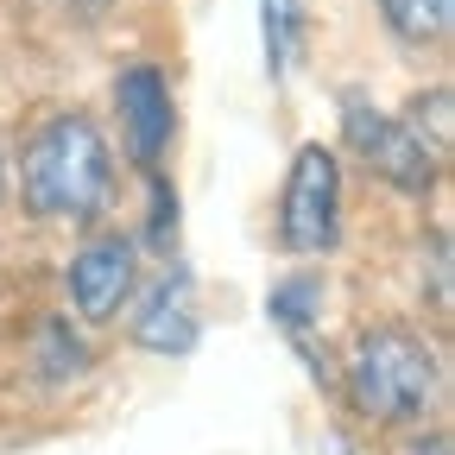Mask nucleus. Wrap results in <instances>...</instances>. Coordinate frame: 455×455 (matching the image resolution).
<instances>
[{"label":"nucleus","instance_id":"nucleus-1","mask_svg":"<svg viewBox=\"0 0 455 455\" xmlns=\"http://www.w3.org/2000/svg\"><path fill=\"white\" fill-rule=\"evenodd\" d=\"M20 196L38 221L89 228L114 203V158L89 114H57L20 152Z\"/></svg>","mask_w":455,"mask_h":455},{"label":"nucleus","instance_id":"nucleus-2","mask_svg":"<svg viewBox=\"0 0 455 455\" xmlns=\"http://www.w3.org/2000/svg\"><path fill=\"white\" fill-rule=\"evenodd\" d=\"M341 386H348V405L367 418V424H418L436 392H443V367H436V348L405 329V323H373L355 335L348 348V367H341Z\"/></svg>","mask_w":455,"mask_h":455},{"label":"nucleus","instance_id":"nucleus-3","mask_svg":"<svg viewBox=\"0 0 455 455\" xmlns=\"http://www.w3.org/2000/svg\"><path fill=\"white\" fill-rule=\"evenodd\" d=\"M341 241V158L310 140L291 152V171H284V196H278V247L316 259Z\"/></svg>","mask_w":455,"mask_h":455},{"label":"nucleus","instance_id":"nucleus-4","mask_svg":"<svg viewBox=\"0 0 455 455\" xmlns=\"http://www.w3.org/2000/svg\"><path fill=\"white\" fill-rule=\"evenodd\" d=\"M341 133H348L355 158L373 164L398 196H430V190H436V152H430L405 121H398V114L373 108V101L355 95V89L341 95Z\"/></svg>","mask_w":455,"mask_h":455},{"label":"nucleus","instance_id":"nucleus-5","mask_svg":"<svg viewBox=\"0 0 455 455\" xmlns=\"http://www.w3.org/2000/svg\"><path fill=\"white\" fill-rule=\"evenodd\" d=\"M114 114H121V146L140 171H158L178 140V108H171V83L152 64L114 70Z\"/></svg>","mask_w":455,"mask_h":455},{"label":"nucleus","instance_id":"nucleus-6","mask_svg":"<svg viewBox=\"0 0 455 455\" xmlns=\"http://www.w3.org/2000/svg\"><path fill=\"white\" fill-rule=\"evenodd\" d=\"M64 291H70V310L83 323H114L140 291V247L121 241V235L89 241L64 272Z\"/></svg>","mask_w":455,"mask_h":455},{"label":"nucleus","instance_id":"nucleus-7","mask_svg":"<svg viewBox=\"0 0 455 455\" xmlns=\"http://www.w3.org/2000/svg\"><path fill=\"white\" fill-rule=\"evenodd\" d=\"M196 335H203L196 284H190L184 266H171V272L152 284V291H146L140 316H133V341H140L146 355H190V348H196Z\"/></svg>","mask_w":455,"mask_h":455},{"label":"nucleus","instance_id":"nucleus-8","mask_svg":"<svg viewBox=\"0 0 455 455\" xmlns=\"http://www.w3.org/2000/svg\"><path fill=\"white\" fill-rule=\"evenodd\" d=\"M266 316L284 329L304 348V341L316 335V316H323V278H310V272H291V278H278L272 291H266Z\"/></svg>","mask_w":455,"mask_h":455},{"label":"nucleus","instance_id":"nucleus-9","mask_svg":"<svg viewBox=\"0 0 455 455\" xmlns=\"http://www.w3.org/2000/svg\"><path fill=\"white\" fill-rule=\"evenodd\" d=\"M259 32H266V76L278 83L304 44V0H259Z\"/></svg>","mask_w":455,"mask_h":455},{"label":"nucleus","instance_id":"nucleus-10","mask_svg":"<svg viewBox=\"0 0 455 455\" xmlns=\"http://www.w3.org/2000/svg\"><path fill=\"white\" fill-rule=\"evenodd\" d=\"M379 13L398 38H411V44H436L449 38L455 26V0H379Z\"/></svg>","mask_w":455,"mask_h":455},{"label":"nucleus","instance_id":"nucleus-11","mask_svg":"<svg viewBox=\"0 0 455 455\" xmlns=\"http://www.w3.org/2000/svg\"><path fill=\"white\" fill-rule=\"evenodd\" d=\"M146 247L152 253H171L178 247V190H171V178H164V164L158 171H146Z\"/></svg>","mask_w":455,"mask_h":455},{"label":"nucleus","instance_id":"nucleus-12","mask_svg":"<svg viewBox=\"0 0 455 455\" xmlns=\"http://www.w3.org/2000/svg\"><path fill=\"white\" fill-rule=\"evenodd\" d=\"M405 127H411L430 152H449V140H455V95H449V89L418 95V101L405 108Z\"/></svg>","mask_w":455,"mask_h":455},{"label":"nucleus","instance_id":"nucleus-13","mask_svg":"<svg viewBox=\"0 0 455 455\" xmlns=\"http://www.w3.org/2000/svg\"><path fill=\"white\" fill-rule=\"evenodd\" d=\"M411 455H449V436H443V430H430L424 443H411Z\"/></svg>","mask_w":455,"mask_h":455},{"label":"nucleus","instance_id":"nucleus-14","mask_svg":"<svg viewBox=\"0 0 455 455\" xmlns=\"http://www.w3.org/2000/svg\"><path fill=\"white\" fill-rule=\"evenodd\" d=\"M329 455H348V449H329Z\"/></svg>","mask_w":455,"mask_h":455},{"label":"nucleus","instance_id":"nucleus-15","mask_svg":"<svg viewBox=\"0 0 455 455\" xmlns=\"http://www.w3.org/2000/svg\"><path fill=\"white\" fill-rule=\"evenodd\" d=\"M0 184H7V178H0Z\"/></svg>","mask_w":455,"mask_h":455}]
</instances>
